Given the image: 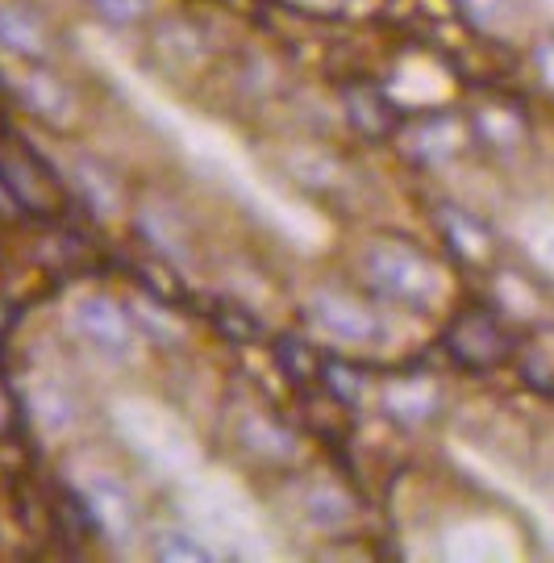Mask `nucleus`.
Instances as JSON below:
<instances>
[{"label":"nucleus","mask_w":554,"mask_h":563,"mask_svg":"<svg viewBox=\"0 0 554 563\" xmlns=\"http://www.w3.org/2000/svg\"><path fill=\"white\" fill-rule=\"evenodd\" d=\"M30 418H34V426H38L42 434H63L67 426H71V405H67V397H63L59 388H38L34 397H30Z\"/></svg>","instance_id":"nucleus-8"},{"label":"nucleus","mask_w":554,"mask_h":563,"mask_svg":"<svg viewBox=\"0 0 554 563\" xmlns=\"http://www.w3.org/2000/svg\"><path fill=\"white\" fill-rule=\"evenodd\" d=\"M9 84H13L18 101L25 104V113H34V118L46 121V125H71V121H76V97H71L67 84L55 80L51 71H42V67H21Z\"/></svg>","instance_id":"nucleus-2"},{"label":"nucleus","mask_w":554,"mask_h":563,"mask_svg":"<svg viewBox=\"0 0 554 563\" xmlns=\"http://www.w3.org/2000/svg\"><path fill=\"white\" fill-rule=\"evenodd\" d=\"M79 497H84V505H88V514H92V522H97L100 530L125 534V530H130V522H134V509H130V501H125V493H121L118 484L84 481Z\"/></svg>","instance_id":"nucleus-6"},{"label":"nucleus","mask_w":554,"mask_h":563,"mask_svg":"<svg viewBox=\"0 0 554 563\" xmlns=\"http://www.w3.org/2000/svg\"><path fill=\"white\" fill-rule=\"evenodd\" d=\"M88 4L113 25H130V21H138L146 13V0H88Z\"/></svg>","instance_id":"nucleus-9"},{"label":"nucleus","mask_w":554,"mask_h":563,"mask_svg":"<svg viewBox=\"0 0 554 563\" xmlns=\"http://www.w3.org/2000/svg\"><path fill=\"white\" fill-rule=\"evenodd\" d=\"M309 318H317V325H321L325 334L346 339V342H358L372 334V318H367L355 301L334 297V292H317V297H309Z\"/></svg>","instance_id":"nucleus-4"},{"label":"nucleus","mask_w":554,"mask_h":563,"mask_svg":"<svg viewBox=\"0 0 554 563\" xmlns=\"http://www.w3.org/2000/svg\"><path fill=\"white\" fill-rule=\"evenodd\" d=\"M0 51L9 59L42 63L51 55V42H46V30L34 13H25L18 4H0Z\"/></svg>","instance_id":"nucleus-3"},{"label":"nucleus","mask_w":554,"mask_h":563,"mask_svg":"<svg viewBox=\"0 0 554 563\" xmlns=\"http://www.w3.org/2000/svg\"><path fill=\"white\" fill-rule=\"evenodd\" d=\"M71 184H76V192L84 197V205L97 213V218H113L118 213V184H113V176L100 167V163L92 159H76V167H71Z\"/></svg>","instance_id":"nucleus-7"},{"label":"nucleus","mask_w":554,"mask_h":563,"mask_svg":"<svg viewBox=\"0 0 554 563\" xmlns=\"http://www.w3.org/2000/svg\"><path fill=\"white\" fill-rule=\"evenodd\" d=\"M367 263H372L376 284H384L388 292H400V297H409L417 284L425 280V272H430L417 255L396 251V246H372V251H367Z\"/></svg>","instance_id":"nucleus-5"},{"label":"nucleus","mask_w":554,"mask_h":563,"mask_svg":"<svg viewBox=\"0 0 554 563\" xmlns=\"http://www.w3.org/2000/svg\"><path fill=\"white\" fill-rule=\"evenodd\" d=\"M67 322H71V330H76L88 346L109 351V355L130 351V342H134L130 318H125L113 301H104V297H79V301L67 309Z\"/></svg>","instance_id":"nucleus-1"}]
</instances>
